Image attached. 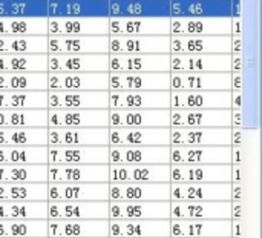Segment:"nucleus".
I'll list each match as a JSON object with an SVG mask.
<instances>
[{
    "label": "nucleus",
    "mask_w": 262,
    "mask_h": 238,
    "mask_svg": "<svg viewBox=\"0 0 262 238\" xmlns=\"http://www.w3.org/2000/svg\"><path fill=\"white\" fill-rule=\"evenodd\" d=\"M243 223L241 220L232 222V238H243Z\"/></svg>",
    "instance_id": "nucleus-55"
},
{
    "label": "nucleus",
    "mask_w": 262,
    "mask_h": 238,
    "mask_svg": "<svg viewBox=\"0 0 262 238\" xmlns=\"http://www.w3.org/2000/svg\"><path fill=\"white\" fill-rule=\"evenodd\" d=\"M48 35H107V15L48 17Z\"/></svg>",
    "instance_id": "nucleus-3"
},
{
    "label": "nucleus",
    "mask_w": 262,
    "mask_h": 238,
    "mask_svg": "<svg viewBox=\"0 0 262 238\" xmlns=\"http://www.w3.org/2000/svg\"><path fill=\"white\" fill-rule=\"evenodd\" d=\"M170 54H232V35H170Z\"/></svg>",
    "instance_id": "nucleus-5"
},
{
    "label": "nucleus",
    "mask_w": 262,
    "mask_h": 238,
    "mask_svg": "<svg viewBox=\"0 0 262 238\" xmlns=\"http://www.w3.org/2000/svg\"><path fill=\"white\" fill-rule=\"evenodd\" d=\"M109 35H48V54H109Z\"/></svg>",
    "instance_id": "nucleus-32"
},
{
    "label": "nucleus",
    "mask_w": 262,
    "mask_h": 238,
    "mask_svg": "<svg viewBox=\"0 0 262 238\" xmlns=\"http://www.w3.org/2000/svg\"><path fill=\"white\" fill-rule=\"evenodd\" d=\"M0 54H48V35H0Z\"/></svg>",
    "instance_id": "nucleus-41"
},
{
    "label": "nucleus",
    "mask_w": 262,
    "mask_h": 238,
    "mask_svg": "<svg viewBox=\"0 0 262 238\" xmlns=\"http://www.w3.org/2000/svg\"><path fill=\"white\" fill-rule=\"evenodd\" d=\"M232 203V214H230V220L236 222L243 219V202H230Z\"/></svg>",
    "instance_id": "nucleus-50"
},
{
    "label": "nucleus",
    "mask_w": 262,
    "mask_h": 238,
    "mask_svg": "<svg viewBox=\"0 0 262 238\" xmlns=\"http://www.w3.org/2000/svg\"><path fill=\"white\" fill-rule=\"evenodd\" d=\"M48 128H109V109H48Z\"/></svg>",
    "instance_id": "nucleus-14"
},
{
    "label": "nucleus",
    "mask_w": 262,
    "mask_h": 238,
    "mask_svg": "<svg viewBox=\"0 0 262 238\" xmlns=\"http://www.w3.org/2000/svg\"><path fill=\"white\" fill-rule=\"evenodd\" d=\"M230 202H170V220H230Z\"/></svg>",
    "instance_id": "nucleus-31"
},
{
    "label": "nucleus",
    "mask_w": 262,
    "mask_h": 238,
    "mask_svg": "<svg viewBox=\"0 0 262 238\" xmlns=\"http://www.w3.org/2000/svg\"><path fill=\"white\" fill-rule=\"evenodd\" d=\"M243 186L241 185H232V200L230 202H243Z\"/></svg>",
    "instance_id": "nucleus-54"
},
{
    "label": "nucleus",
    "mask_w": 262,
    "mask_h": 238,
    "mask_svg": "<svg viewBox=\"0 0 262 238\" xmlns=\"http://www.w3.org/2000/svg\"><path fill=\"white\" fill-rule=\"evenodd\" d=\"M48 72H109V54H48Z\"/></svg>",
    "instance_id": "nucleus-11"
},
{
    "label": "nucleus",
    "mask_w": 262,
    "mask_h": 238,
    "mask_svg": "<svg viewBox=\"0 0 262 238\" xmlns=\"http://www.w3.org/2000/svg\"><path fill=\"white\" fill-rule=\"evenodd\" d=\"M48 165H109V146H48Z\"/></svg>",
    "instance_id": "nucleus-18"
},
{
    "label": "nucleus",
    "mask_w": 262,
    "mask_h": 238,
    "mask_svg": "<svg viewBox=\"0 0 262 238\" xmlns=\"http://www.w3.org/2000/svg\"><path fill=\"white\" fill-rule=\"evenodd\" d=\"M0 128H48V109H0Z\"/></svg>",
    "instance_id": "nucleus-40"
},
{
    "label": "nucleus",
    "mask_w": 262,
    "mask_h": 238,
    "mask_svg": "<svg viewBox=\"0 0 262 238\" xmlns=\"http://www.w3.org/2000/svg\"><path fill=\"white\" fill-rule=\"evenodd\" d=\"M169 35H232L230 15H173Z\"/></svg>",
    "instance_id": "nucleus-1"
},
{
    "label": "nucleus",
    "mask_w": 262,
    "mask_h": 238,
    "mask_svg": "<svg viewBox=\"0 0 262 238\" xmlns=\"http://www.w3.org/2000/svg\"><path fill=\"white\" fill-rule=\"evenodd\" d=\"M48 238H109V220H48Z\"/></svg>",
    "instance_id": "nucleus-34"
},
{
    "label": "nucleus",
    "mask_w": 262,
    "mask_h": 238,
    "mask_svg": "<svg viewBox=\"0 0 262 238\" xmlns=\"http://www.w3.org/2000/svg\"><path fill=\"white\" fill-rule=\"evenodd\" d=\"M0 146H48V128H0Z\"/></svg>",
    "instance_id": "nucleus-45"
},
{
    "label": "nucleus",
    "mask_w": 262,
    "mask_h": 238,
    "mask_svg": "<svg viewBox=\"0 0 262 238\" xmlns=\"http://www.w3.org/2000/svg\"><path fill=\"white\" fill-rule=\"evenodd\" d=\"M170 128H232V109H170Z\"/></svg>",
    "instance_id": "nucleus-16"
},
{
    "label": "nucleus",
    "mask_w": 262,
    "mask_h": 238,
    "mask_svg": "<svg viewBox=\"0 0 262 238\" xmlns=\"http://www.w3.org/2000/svg\"><path fill=\"white\" fill-rule=\"evenodd\" d=\"M170 72H109V91H170Z\"/></svg>",
    "instance_id": "nucleus-27"
},
{
    "label": "nucleus",
    "mask_w": 262,
    "mask_h": 238,
    "mask_svg": "<svg viewBox=\"0 0 262 238\" xmlns=\"http://www.w3.org/2000/svg\"><path fill=\"white\" fill-rule=\"evenodd\" d=\"M0 109H48V91H0Z\"/></svg>",
    "instance_id": "nucleus-44"
},
{
    "label": "nucleus",
    "mask_w": 262,
    "mask_h": 238,
    "mask_svg": "<svg viewBox=\"0 0 262 238\" xmlns=\"http://www.w3.org/2000/svg\"><path fill=\"white\" fill-rule=\"evenodd\" d=\"M170 238H175V237H170Z\"/></svg>",
    "instance_id": "nucleus-58"
},
{
    "label": "nucleus",
    "mask_w": 262,
    "mask_h": 238,
    "mask_svg": "<svg viewBox=\"0 0 262 238\" xmlns=\"http://www.w3.org/2000/svg\"><path fill=\"white\" fill-rule=\"evenodd\" d=\"M0 238H48V220H0Z\"/></svg>",
    "instance_id": "nucleus-48"
},
{
    "label": "nucleus",
    "mask_w": 262,
    "mask_h": 238,
    "mask_svg": "<svg viewBox=\"0 0 262 238\" xmlns=\"http://www.w3.org/2000/svg\"><path fill=\"white\" fill-rule=\"evenodd\" d=\"M109 238H170V220H109Z\"/></svg>",
    "instance_id": "nucleus-35"
},
{
    "label": "nucleus",
    "mask_w": 262,
    "mask_h": 238,
    "mask_svg": "<svg viewBox=\"0 0 262 238\" xmlns=\"http://www.w3.org/2000/svg\"><path fill=\"white\" fill-rule=\"evenodd\" d=\"M0 35H48L46 15L0 17Z\"/></svg>",
    "instance_id": "nucleus-37"
},
{
    "label": "nucleus",
    "mask_w": 262,
    "mask_h": 238,
    "mask_svg": "<svg viewBox=\"0 0 262 238\" xmlns=\"http://www.w3.org/2000/svg\"><path fill=\"white\" fill-rule=\"evenodd\" d=\"M109 220H170V202H107Z\"/></svg>",
    "instance_id": "nucleus-8"
},
{
    "label": "nucleus",
    "mask_w": 262,
    "mask_h": 238,
    "mask_svg": "<svg viewBox=\"0 0 262 238\" xmlns=\"http://www.w3.org/2000/svg\"><path fill=\"white\" fill-rule=\"evenodd\" d=\"M170 109H232L230 91H169Z\"/></svg>",
    "instance_id": "nucleus-10"
},
{
    "label": "nucleus",
    "mask_w": 262,
    "mask_h": 238,
    "mask_svg": "<svg viewBox=\"0 0 262 238\" xmlns=\"http://www.w3.org/2000/svg\"><path fill=\"white\" fill-rule=\"evenodd\" d=\"M109 146H170L169 128H109Z\"/></svg>",
    "instance_id": "nucleus-28"
},
{
    "label": "nucleus",
    "mask_w": 262,
    "mask_h": 238,
    "mask_svg": "<svg viewBox=\"0 0 262 238\" xmlns=\"http://www.w3.org/2000/svg\"><path fill=\"white\" fill-rule=\"evenodd\" d=\"M109 128H170V109H109Z\"/></svg>",
    "instance_id": "nucleus-15"
},
{
    "label": "nucleus",
    "mask_w": 262,
    "mask_h": 238,
    "mask_svg": "<svg viewBox=\"0 0 262 238\" xmlns=\"http://www.w3.org/2000/svg\"><path fill=\"white\" fill-rule=\"evenodd\" d=\"M232 92V109H241V91H230Z\"/></svg>",
    "instance_id": "nucleus-56"
},
{
    "label": "nucleus",
    "mask_w": 262,
    "mask_h": 238,
    "mask_svg": "<svg viewBox=\"0 0 262 238\" xmlns=\"http://www.w3.org/2000/svg\"><path fill=\"white\" fill-rule=\"evenodd\" d=\"M0 220H48V202H3Z\"/></svg>",
    "instance_id": "nucleus-38"
},
{
    "label": "nucleus",
    "mask_w": 262,
    "mask_h": 238,
    "mask_svg": "<svg viewBox=\"0 0 262 238\" xmlns=\"http://www.w3.org/2000/svg\"><path fill=\"white\" fill-rule=\"evenodd\" d=\"M183 2H184V0H183Z\"/></svg>",
    "instance_id": "nucleus-60"
},
{
    "label": "nucleus",
    "mask_w": 262,
    "mask_h": 238,
    "mask_svg": "<svg viewBox=\"0 0 262 238\" xmlns=\"http://www.w3.org/2000/svg\"><path fill=\"white\" fill-rule=\"evenodd\" d=\"M109 183H170L169 165H109Z\"/></svg>",
    "instance_id": "nucleus-20"
},
{
    "label": "nucleus",
    "mask_w": 262,
    "mask_h": 238,
    "mask_svg": "<svg viewBox=\"0 0 262 238\" xmlns=\"http://www.w3.org/2000/svg\"><path fill=\"white\" fill-rule=\"evenodd\" d=\"M241 71V54H232V72Z\"/></svg>",
    "instance_id": "nucleus-57"
},
{
    "label": "nucleus",
    "mask_w": 262,
    "mask_h": 238,
    "mask_svg": "<svg viewBox=\"0 0 262 238\" xmlns=\"http://www.w3.org/2000/svg\"><path fill=\"white\" fill-rule=\"evenodd\" d=\"M3 202H48V183H0Z\"/></svg>",
    "instance_id": "nucleus-47"
},
{
    "label": "nucleus",
    "mask_w": 262,
    "mask_h": 238,
    "mask_svg": "<svg viewBox=\"0 0 262 238\" xmlns=\"http://www.w3.org/2000/svg\"><path fill=\"white\" fill-rule=\"evenodd\" d=\"M0 183H48V165H0Z\"/></svg>",
    "instance_id": "nucleus-46"
},
{
    "label": "nucleus",
    "mask_w": 262,
    "mask_h": 238,
    "mask_svg": "<svg viewBox=\"0 0 262 238\" xmlns=\"http://www.w3.org/2000/svg\"><path fill=\"white\" fill-rule=\"evenodd\" d=\"M170 91H232V72H170Z\"/></svg>",
    "instance_id": "nucleus-7"
},
{
    "label": "nucleus",
    "mask_w": 262,
    "mask_h": 238,
    "mask_svg": "<svg viewBox=\"0 0 262 238\" xmlns=\"http://www.w3.org/2000/svg\"><path fill=\"white\" fill-rule=\"evenodd\" d=\"M48 91H109V72H48Z\"/></svg>",
    "instance_id": "nucleus-12"
},
{
    "label": "nucleus",
    "mask_w": 262,
    "mask_h": 238,
    "mask_svg": "<svg viewBox=\"0 0 262 238\" xmlns=\"http://www.w3.org/2000/svg\"><path fill=\"white\" fill-rule=\"evenodd\" d=\"M48 146H109V128H48Z\"/></svg>",
    "instance_id": "nucleus-17"
},
{
    "label": "nucleus",
    "mask_w": 262,
    "mask_h": 238,
    "mask_svg": "<svg viewBox=\"0 0 262 238\" xmlns=\"http://www.w3.org/2000/svg\"><path fill=\"white\" fill-rule=\"evenodd\" d=\"M48 183H109V165H48Z\"/></svg>",
    "instance_id": "nucleus-19"
},
{
    "label": "nucleus",
    "mask_w": 262,
    "mask_h": 238,
    "mask_svg": "<svg viewBox=\"0 0 262 238\" xmlns=\"http://www.w3.org/2000/svg\"><path fill=\"white\" fill-rule=\"evenodd\" d=\"M170 35H109V54H170Z\"/></svg>",
    "instance_id": "nucleus-9"
},
{
    "label": "nucleus",
    "mask_w": 262,
    "mask_h": 238,
    "mask_svg": "<svg viewBox=\"0 0 262 238\" xmlns=\"http://www.w3.org/2000/svg\"><path fill=\"white\" fill-rule=\"evenodd\" d=\"M109 72H170L169 54H109Z\"/></svg>",
    "instance_id": "nucleus-33"
},
{
    "label": "nucleus",
    "mask_w": 262,
    "mask_h": 238,
    "mask_svg": "<svg viewBox=\"0 0 262 238\" xmlns=\"http://www.w3.org/2000/svg\"><path fill=\"white\" fill-rule=\"evenodd\" d=\"M109 202V183H48V202Z\"/></svg>",
    "instance_id": "nucleus-26"
},
{
    "label": "nucleus",
    "mask_w": 262,
    "mask_h": 238,
    "mask_svg": "<svg viewBox=\"0 0 262 238\" xmlns=\"http://www.w3.org/2000/svg\"><path fill=\"white\" fill-rule=\"evenodd\" d=\"M170 183H230L232 165L170 163Z\"/></svg>",
    "instance_id": "nucleus-6"
},
{
    "label": "nucleus",
    "mask_w": 262,
    "mask_h": 238,
    "mask_svg": "<svg viewBox=\"0 0 262 238\" xmlns=\"http://www.w3.org/2000/svg\"><path fill=\"white\" fill-rule=\"evenodd\" d=\"M232 128H243L241 109H232Z\"/></svg>",
    "instance_id": "nucleus-53"
},
{
    "label": "nucleus",
    "mask_w": 262,
    "mask_h": 238,
    "mask_svg": "<svg viewBox=\"0 0 262 238\" xmlns=\"http://www.w3.org/2000/svg\"><path fill=\"white\" fill-rule=\"evenodd\" d=\"M0 165H48V146H0Z\"/></svg>",
    "instance_id": "nucleus-39"
},
{
    "label": "nucleus",
    "mask_w": 262,
    "mask_h": 238,
    "mask_svg": "<svg viewBox=\"0 0 262 238\" xmlns=\"http://www.w3.org/2000/svg\"><path fill=\"white\" fill-rule=\"evenodd\" d=\"M48 109H109V91H48Z\"/></svg>",
    "instance_id": "nucleus-13"
},
{
    "label": "nucleus",
    "mask_w": 262,
    "mask_h": 238,
    "mask_svg": "<svg viewBox=\"0 0 262 238\" xmlns=\"http://www.w3.org/2000/svg\"><path fill=\"white\" fill-rule=\"evenodd\" d=\"M243 182V172H241V166L239 165H232V185H241Z\"/></svg>",
    "instance_id": "nucleus-51"
},
{
    "label": "nucleus",
    "mask_w": 262,
    "mask_h": 238,
    "mask_svg": "<svg viewBox=\"0 0 262 238\" xmlns=\"http://www.w3.org/2000/svg\"><path fill=\"white\" fill-rule=\"evenodd\" d=\"M232 183H170V202H230Z\"/></svg>",
    "instance_id": "nucleus-23"
},
{
    "label": "nucleus",
    "mask_w": 262,
    "mask_h": 238,
    "mask_svg": "<svg viewBox=\"0 0 262 238\" xmlns=\"http://www.w3.org/2000/svg\"><path fill=\"white\" fill-rule=\"evenodd\" d=\"M107 35H169V15L107 17Z\"/></svg>",
    "instance_id": "nucleus-2"
},
{
    "label": "nucleus",
    "mask_w": 262,
    "mask_h": 238,
    "mask_svg": "<svg viewBox=\"0 0 262 238\" xmlns=\"http://www.w3.org/2000/svg\"><path fill=\"white\" fill-rule=\"evenodd\" d=\"M109 109H170L169 91H109Z\"/></svg>",
    "instance_id": "nucleus-24"
},
{
    "label": "nucleus",
    "mask_w": 262,
    "mask_h": 238,
    "mask_svg": "<svg viewBox=\"0 0 262 238\" xmlns=\"http://www.w3.org/2000/svg\"><path fill=\"white\" fill-rule=\"evenodd\" d=\"M0 91H48V72H0Z\"/></svg>",
    "instance_id": "nucleus-43"
},
{
    "label": "nucleus",
    "mask_w": 262,
    "mask_h": 238,
    "mask_svg": "<svg viewBox=\"0 0 262 238\" xmlns=\"http://www.w3.org/2000/svg\"><path fill=\"white\" fill-rule=\"evenodd\" d=\"M170 237L232 238V220H170Z\"/></svg>",
    "instance_id": "nucleus-36"
},
{
    "label": "nucleus",
    "mask_w": 262,
    "mask_h": 238,
    "mask_svg": "<svg viewBox=\"0 0 262 238\" xmlns=\"http://www.w3.org/2000/svg\"><path fill=\"white\" fill-rule=\"evenodd\" d=\"M0 72H48V54H0Z\"/></svg>",
    "instance_id": "nucleus-42"
},
{
    "label": "nucleus",
    "mask_w": 262,
    "mask_h": 238,
    "mask_svg": "<svg viewBox=\"0 0 262 238\" xmlns=\"http://www.w3.org/2000/svg\"><path fill=\"white\" fill-rule=\"evenodd\" d=\"M134 2H135V0H134Z\"/></svg>",
    "instance_id": "nucleus-59"
},
{
    "label": "nucleus",
    "mask_w": 262,
    "mask_h": 238,
    "mask_svg": "<svg viewBox=\"0 0 262 238\" xmlns=\"http://www.w3.org/2000/svg\"><path fill=\"white\" fill-rule=\"evenodd\" d=\"M109 202H170V183H109Z\"/></svg>",
    "instance_id": "nucleus-21"
},
{
    "label": "nucleus",
    "mask_w": 262,
    "mask_h": 238,
    "mask_svg": "<svg viewBox=\"0 0 262 238\" xmlns=\"http://www.w3.org/2000/svg\"><path fill=\"white\" fill-rule=\"evenodd\" d=\"M170 165V146H109V165Z\"/></svg>",
    "instance_id": "nucleus-25"
},
{
    "label": "nucleus",
    "mask_w": 262,
    "mask_h": 238,
    "mask_svg": "<svg viewBox=\"0 0 262 238\" xmlns=\"http://www.w3.org/2000/svg\"><path fill=\"white\" fill-rule=\"evenodd\" d=\"M170 146H230V128H169Z\"/></svg>",
    "instance_id": "nucleus-30"
},
{
    "label": "nucleus",
    "mask_w": 262,
    "mask_h": 238,
    "mask_svg": "<svg viewBox=\"0 0 262 238\" xmlns=\"http://www.w3.org/2000/svg\"><path fill=\"white\" fill-rule=\"evenodd\" d=\"M243 146L232 148V165H243Z\"/></svg>",
    "instance_id": "nucleus-52"
},
{
    "label": "nucleus",
    "mask_w": 262,
    "mask_h": 238,
    "mask_svg": "<svg viewBox=\"0 0 262 238\" xmlns=\"http://www.w3.org/2000/svg\"><path fill=\"white\" fill-rule=\"evenodd\" d=\"M48 220H109L107 202H48Z\"/></svg>",
    "instance_id": "nucleus-22"
},
{
    "label": "nucleus",
    "mask_w": 262,
    "mask_h": 238,
    "mask_svg": "<svg viewBox=\"0 0 262 238\" xmlns=\"http://www.w3.org/2000/svg\"><path fill=\"white\" fill-rule=\"evenodd\" d=\"M170 72H232V54H169Z\"/></svg>",
    "instance_id": "nucleus-4"
},
{
    "label": "nucleus",
    "mask_w": 262,
    "mask_h": 238,
    "mask_svg": "<svg viewBox=\"0 0 262 238\" xmlns=\"http://www.w3.org/2000/svg\"><path fill=\"white\" fill-rule=\"evenodd\" d=\"M170 163L232 165V146H170Z\"/></svg>",
    "instance_id": "nucleus-29"
},
{
    "label": "nucleus",
    "mask_w": 262,
    "mask_h": 238,
    "mask_svg": "<svg viewBox=\"0 0 262 238\" xmlns=\"http://www.w3.org/2000/svg\"><path fill=\"white\" fill-rule=\"evenodd\" d=\"M232 137H230V146L238 148L243 146V128H230Z\"/></svg>",
    "instance_id": "nucleus-49"
}]
</instances>
